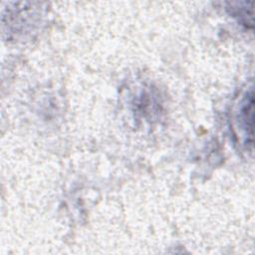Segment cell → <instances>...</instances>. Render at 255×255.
<instances>
[{
  "label": "cell",
  "instance_id": "obj_1",
  "mask_svg": "<svg viewBox=\"0 0 255 255\" xmlns=\"http://www.w3.org/2000/svg\"><path fill=\"white\" fill-rule=\"evenodd\" d=\"M253 105H254V98H253V91L251 90L250 93H247L241 106L240 112V120L243 122V128L245 129V133L250 138V141L253 142Z\"/></svg>",
  "mask_w": 255,
  "mask_h": 255
}]
</instances>
